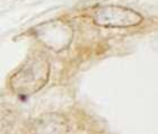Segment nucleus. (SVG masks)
<instances>
[{"label": "nucleus", "instance_id": "1", "mask_svg": "<svg viewBox=\"0 0 158 134\" xmlns=\"http://www.w3.org/2000/svg\"><path fill=\"white\" fill-rule=\"evenodd\" d=\"M50 64L44 56L34 55L17 70L10 78V87L19 95H31L39 91L49 80Z\"/></svg>", "mask_w": 158, "mask_h": 134}, {"label": "nucleus", "instance_id": "2", "mask_svg": "<svg viewBox=\"0 0 158 134\" xmlns=\"http://www.w3.org/2000/svg\"><path fill=\"white\" fill-rule=\"evenodd\" d=\"M93 20L97 26L106 28H128L137 26L143 17L135 10L120 6H101L93 11Z\"/></svg>", "mask_w": 158, "mask_h": 134}, {"label": "nucleus", "instance_id": "3", "mask_svg": "<svg viewBox=\"0 0 158 134\" xmlns=\"http://www.w3.org/2000/svg\"><path fill=\"white\" fill-rule=\"evenodd\" d=\"M67 120L59 114H45L39 117L35 122V131L46 133H60L67 132Z\"/></svg>", "mask_w": 158, "mask_h": 134}]
</instances>
